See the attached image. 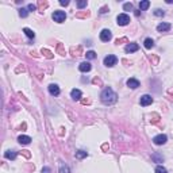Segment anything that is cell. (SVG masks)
Wrapping results in <instances>:
<instances>
[{
	"label": "cell",
	"instance_id": "ac0fdd59",
	"mask_svg": "<svg viewBox=\"0 0 173 173\" xmlns=\"http://www.w3.org/2000/svg\"><path fill=\"white\" fill-rule=\"evenodd\" d=\"M58 173H71V169H69V166L66 164H61Z\"/></svg>",
	"mask_w": 173,
	"mask_h": 173
},
{
	"label": "cell",
	"instance_id": "5bb4252c",
	"mask_svg": "<svg viewBox=\"0 0 173 173\" xmlns=\"http://www.w3.org/2000/svg\"><path fill=\"white\" fill-rule=\"evenodd\" d=\"M18 141H19V143H22V145H28V143L31 142V138L28 135H20L19 138H18Z\"/></svg>",
	"mask_w": 173,
	"mask_h": 173
},
{
	"label": "cell",
	"instance_id": "d6986e66",
	"mask_svg": "<svg viewBox=\"0 0 173 173\" xmlns=\"http://www.w3.org/2000/svg\"><path fill=\"white\" fill-rule=\"evenodd\" d=\"M23 33H25V34L27 35L28 38H34V37H35L34 31H33L31 28H27V27H26V28H23Z\"/></svg>",
	"mask_w": 173,
	"mask_h": 173
},
{
	"label": "cell",
	"instance_id": "484cf974",
	"mask_svg": "<svg viewBox=\"0 0 173 173\" xmlns=\"http://www.w3.org/2000/svg\"><path fill=\"white\" fill-rule=\"evenodd\" d=\"M154 15H156V16H164L165 15V12L162 11V10H160V8H157L156 11H154Z\"/></svg>",
	"mask_w": 173,
	"mask_h": 173
},
{
	"label": "cell",
	"instance_id": "30bf717a",
	"mask_svg": "<svg viewBox=\"0 0 173 173\" xmlns=\"http://www.w3.org/2000/svg\"><path fill=\"white\" fill-rule=\"evenodd\" d=\"M127 87L131 89H137L139 87V81L137 79H128L127 80Z\"/></svg>",
	"mask_w": 173,
	"mask_h": 173
},
{
	"label": "cell",
	"instance_id": "4fadbf2b",
	"mask_svg": "<svg viewBox=\"0 0 173 173\" xmlns=\"http://www.w3.org/2000/svg\"><path fill=\"white\" fill-rule=\"evenodd\" d=\"M79 69H80V72H84V73H85V72L91 71L92 66H91V64H89V62H81L79 65Z\"/></svg>",
	"mask_w": 173,
	"mask_h": 173
},
{
	"label": "cell",
	"instance_id": "ba28073f",
	"mask_svg": "<svg viewBox=\"0 0 173 173\" xmlns=\"http://www.w3.org/2000/svg\"><path fill=\"white\" fill-rule=\"evenodd\" d=\"M49 92H50L51 96H58L61 91H60V87L57 84H50L49 85Z\"/></svg>",
	"mask_w": 173,
	"mask_h": 173
},
{
	"label": "cell",
	"instance_id": "4dcf8cb0",
	"mask_svg": "<svg viewBox=\"0 0 173 173\" xmlns=\"http://www.w3.org/2000/svg\"><path fill=\"white\" fill-rule=\"evenodd\" d=\"M166 3H168V4H172V3H173V0H166Z\"/></svg>",
	"mask_w": 173,
	"mask_h": 173
},
{
	"label": "cell",
	"instance_id": "9c48e42d",
	"mask_svg": "<svg viewBox=\"0 0 173 173\" xmlns=\"http://www.w3.org/2000/svg\"><path fill=\"white\" fill-rule=\"evenodd\" d=\"M138 49H139V46L137 45L135 42H131V43H128V45H126L125 51L126 53H134V51H137Z\"/></svg>",
	"mask_w": 173,
	"mask_h": 173
},
{
	"label": "cell",
	"instance_id": "8992f818",
	"mask_svg": "<svg viewBox=\"0 0 173 173\" xmlns=\"http://www.w3.org/2000/svg\"><path fill=\"white\" fill-rule=\"evenodd\" d=\"M103 62H104V65H105V66H114L115 64L118 62V58H117L115 56H112V54H110V56L105 57Z\"/></svg>",
	"mask_w": 173,
	"mask_h": 173
},
{
	"label": "cell",
	"instance_id": "7a4b0ae2",
	"mask_svg": "<svg viewBox=\"0 0 173 173\" xmlns=\"http://www.w3.org/2000/svg\"><path fill=\"white\" fill-rule=\"evenodd\" d=\"M51 18H53L54 22L62 23V22H65V19H66V14L64 11H54L53 15H51Z\"/></svg>",
	"mask_w": 173,
	"mask_h": 173
},
{
	"label": "cell",
	"instance_id": "603a6c76",
	"mask_svg": "<svg viewBox=\"0 0 173 173\" xmlns=\"http://www.w3.org/2000/svg\"><path fill=\"white\" fill-rule=\"evenodd\" d=\"M28 15V10L27 8H20L19 10V16L20 18H26Z\"/></svg>",
	"mask_w": 173,
	"mask_h": 173
},
{
	"label": "cell",
	"instance_id": "cb8c5ba5",
	"mask_svg": "<svg viewBox=\"0 0 173 173\" xmlns=\"http://www.w3.org/2000/svg\"><path fill=\"white\" fill-rule=\"evenodd\" d=\"M156 173H168V170H166V168H164V166H161V165H158V166L156 168Z\"/></svg>",
	"mask_w": 173,
	"mask_h": 173
},
{
	"label": "cell",
	"instance_id": "83f0119b",
	"mask_svg": "<svg viewBox=\"0 0 173 173\" xmlns=\"http://www.w3.org/2000/svg\"><path fill=\"white\" fill-rule=\"evenodd\" d=\"M27 10H28V11H35V10H37V6H34V4H28Z\"/></svg>",
	"mask_w": 173,
	"mask_h": 173
},
{
	"label": "cell",
	"instance_id": "ffe728a7",
	"mask_svg": "<svg viewBox=\"0 0 173 173\" xmlns=\"http://www.w3.org/2000/svg\"><path fill=\"white\" fill-rule=\"evenodd\" d=\"M87 156H88V153H87V151H84V150H79V151H76V158H79V160L84 158V157H87Z\"/></svg>",
	"mask_w": 173,
	"mask_h": 173
},
{
	"label": "cell",
	"instance_id": "52a82bcc",
	"mask_svg": "<svg viewBox=\"0 0 173 173\" xmlns=\"http://www.w3.org/2000/svg\"><path fill=\"white\" fill-rule=\"evenodd\" d=\"M139 103H141V105L146 107V105H149V104H151V103H153V97H151L150 95H143V96H141Z\"/></svg>",
	"mask_w": 173,
	"mask_h": 173
},
{
	"label": "cell",
	"instance_id": "8fae6325",
	"mask_svg": "<svg viewBox=\"0 0 173 173\" xmlns=\"http://www.w3.org/2000/svg\"><path fill=\"white\" fill-rule=\"evenodd\" d=\"M170 27H172V26H170L169 23H160V25L157 26V30H158L160 33H165V31H169Z\"/></svg>",
	"mask_w": 173,
	"mask_h": 173
},
{
	"label": "cell",
	"instance_id": "6da1fadb",
	"mask_svg": "<svg viewBox=\"0 0 173 173\" xmlns=\"http://www.w3.org/2000/svg\"><path fill=\"white\" fill-rule=\"evenodd\" d=\"M100 100H102V103L110 105V104H114V103L118 100V95L112 91V88H110V87H108V88L103 89L102 95H100Z\"/></svg>",
	"mask_w": 173,
	"mask_h": 173
},
{
	"label": "cell",
	"instance_id": "f546056e",
	"mask_svg": "<svg viewBox=\"0 0 173 173\" xmlns=\"http://www.w3.org/2000/svg\"><path fill=\"white\" fill-rule=\"evenodd\" d=\"M60 4H61V6H68L69 1H68V0H60Z\"/></svg>",
	"mask_w": 173,
	"mask_h": 173
},
{
	"label": "cell",
	"instance_id": "7c38bea8",
	"mask_svg": "<svg viewBox=\"0 0 173 173\" xmlns=\"http://www.w3.org/2000/svg\"><path fill=\"white\" fill-rule=\"evenodd\" d=\"M81 91H80V89H76V88H74V89H72V91H71V97H72V99H73V100H80V99H81Z\"/></svg>",
	"mask_w": 173,
	"mask_h": 173
},
{
	"label": "cell",
	"instance_id": "e0dca14e",
	"mask_svg": "<svg viewBox=\"0 0 173 173\" xmlns=\"http://www.w3.org/2000/svg\"><path fill=\"white\" fill-rule=\"evenodd\" d=\"M4 157H6V158H8V160H15V158H16V151L7 150L6 153H4Z\"/></svg>",
	"mask_w": 173,
	"mask_h": 173
},
{
	"label": "cell",
	"instance_id": "d4e9b609",
	"mask_svg": "<svg viewBox=\"0 0 173 173\" xmlns=\"http://www.w3.org/2000/svg\"><path fill=\"white\" fill-rule=\"evenodd\" d=\"M123 10H125V11H133V4H131V3H125V4H123Z\"/></svg>",
	"mask_w": 173,
	"mask_h": 173
},
{
	"label": "cell",
	"instance_id": "277c9868",
	"mask_svg": "<svg viewBox=\"0 0 173 173\" xmlns=\"http://www.w3.org/2000/svg\"><path fill=\"white\" fill-rule=\"evenodd\" d=\"M111 38H112V33H111L110 30L104 28V30L100 31V41H103V42H108V41H111Z\"/></svg>",
	"mask_w": 173,
	"mask_h": 173
},
{
	"label": "cell",
	"instance_id": "44dd1931",
	"mask_svg": "<svg viewBox=\"0 0 173 173\" xmlns=\"http://www.w3.org/2000/svg\"><path fill=\"white\" fill-rule=\"evenodd\" d=\"M151 160H154L156 162H162V161H164V157L160 156L158 153H154L153 156H151Z\"/></svg>",
	"mask_w": 173,
	"mask_h": 173
},
{
	"label": "cell",
	"instance_id": "f1b7e54d",
	"mask_svg": "<svg viewBox=\"0 0 173 173\" xmlns=\"http://www.w3.org/2000/svg\"><path fill=\"white\" fill-rule=\"evenodd\" d=\"M42 173H50V168H49V166L42 168Z\"/></svg>",
	"mask_w": 173,
	"mask_h": 173
},
{
	"label": "cell",
	"instance_id": "3957f363",
	"mask_svg": "<svg viewBox=\"0 0 173 173\" xmlns=\"http://www.w3.org/2000/svg\"><path fill=\"white\" fill-rule=\"evenodd\" d=\"M117 22L119 26H127L130 23V16L127 14H119L117 16Z\"/></svg>",
	"mask_w": 173,
	"mask_h": 173
},
{
	"label": "cell",
	"instance_id": "2e32d148",
	"mask_svg": "<svg viewBox=\"0 0 173 173\" xmlns=\"http://www.w3.org/2000/svg\"><path fill=\"white\" fill-rule=\"evenodd\" d=\"M143 46H145L146 49H151V48H154V41L151 39V38H146V39L143 41Z\"/></svg>",
	"mask_w": 173,
	"mask_h": 173
},
{
	"label": "cell",
	"instance_id": "4316f807",
	"mask_svg": "<svg viewBox=\"0 0 173 173\" xmlns=\"http://www.w3.org/2000/svg\"><path fill=\"white\" fill-rule=\"evenodd\" d=\"M87 1H79V3H77V7H79V8H84V7H87Z\"/></svg>",
	"mask_w": 173,
	"mask_h": 173
},
{
	"label": "cell",
	"instance_id": "5b68a950",
	"mask_svg": "<svg viewBox=\"0 0 173 173\" xmlns=\"http://www.w3.org/2000/svg\"><path fill=\"white\" fill-rule=\"evenodd\" d=\"M166 141H168V137L165 134H158V135H156L153 138L154 145H164V143H166Z\"/></svg>",
	"mask_w": 173,
	"mask_h": 173
},
{
	"label": "cell",
	"instance_id": "7402d4cb",
	"mask_svg": "<svg viewBox=\"0 0 173 173\" xmlns=\"http://www.w3.org/2000/svg\"><path fill=\"white\" fill-rule=\"evenodd\" d=\"M85 57H87L88 60H95V58H96V53H95L94 50H89V51H87Z\"/></svg>",
	"mask_w": 173,
	"mask_h": 173
},
{
	"label": "cell",
	"instance_id": "9a60e30c",
	"mask_svg": "<svg viewBox=\"0 0 173 173\" xmlns=\"http://www.w3.org/2000/svg\"><path fill=\"white\" fill-rule=\"evenodd\" d=\"M149 7H150V1H149V0H143V1L139 3V8H141V11H146Z\"/></svg>",
	"mask_w": 173,
	"mask_h": 173
}]
</instances>
